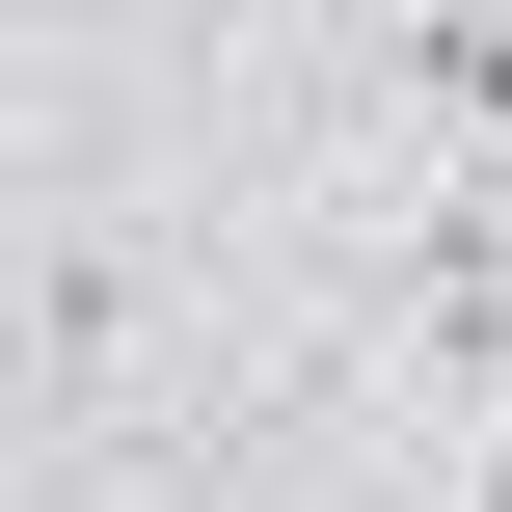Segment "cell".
<instances>
[{
	"label": "cell",
	"mask_w": 512,
	"mask_h": 512,
	"mask_svg": "<svg viewBox=\"0 0 512 512\" xmlns=\"http://www.w3.org/2000/svg\"><path fill=\"white\" fill-rule=\"evenodd\" d=\"M405 108H432L459 162H512V0H432V27H405Z\"/></svg>",
	"instance_id": "2"
},
{
	"label": "cell",
	"mask_w": 512,
	"mask_h": 512,
	"mask_svg": "<svg viewBox=\"0 0 512 512\" xmlns=\"http://www.w3.org/2000/svg\"><path fill=\"white\" fill-rule=\"evenodd\" d=\"M135 324H162V270H135L108 216H54V243H27V378L81 405V378H135Z\"/></svg>",
	"instance_id": "1"
},
{
	"label": "cell",
	"mask_w": 512,
	"mask_h": 512,
	"mask_svg": "<svg viewBox=\"0 0 512 512\" xmlns=\"http://www.w3.org/2000/svg\"><path fill=\"white\" fill-rule=\"evenodd\" d=\"M459 512H512V405H486V459H459Z\"/></svg>",
	"instance_id": "3"
}]
</instances>
